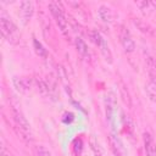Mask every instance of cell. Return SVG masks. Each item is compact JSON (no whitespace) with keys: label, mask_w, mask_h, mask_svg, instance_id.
<instances>
[{"label":"cell","mask_w":156,"mask_h":156,"mask_svg":"<svg viewBox=\"0 0 156 156\" xmlns=\"http://www.w3.org/2000/svg\"><path fill=\"white\" fill-rule=\"evenodd\" d=\"M37 154H38V156H50L49 150L43 145L37 146Z\"/></svg>","instance_id":"e0dca14e"},{"label":"cell","mask_w":156,"mask_h":156,"mask_svg":"<svg viewBox=\"0 0 156 156\" xmlns=\"http://www.w3.org/2000/svg\"><path fill=\"white\" fill-rule=\"evenodd\" d=\"M90 147H91V150L94 152V156H106L104 149L101 147V145L99 144V141L94 136L90 138Z\"/></svg>","instance_id":"8fae6325"},{"label":"cell","mask_w":156,"mask_h":156,"mask_svg":"<svg viewBox=\"0 0 156 156\" xmlns=\"http://www.w3.org/2000/svg\"><path fill=\"white\" fill-rule=\"evenodd\" d=\"M144 144H145V150H146L147 156H154L155 146H154L152 138H151V135L149 133H145L144 134Z\"/></svg>","instance_id":"30bf717a"},{"label":"cell","mask_w":156,"mask_h":156,"mask_svg":"<svg viewBox=\"0 0 156 156\" xmlns=\"http://www.w3.org/2000/svg\"><path fill=\"white\" fill-rule=\"evenodd\" d=\"M0 30L2 34V38L9 41L10 44H18L20 41V35L17 33V27L12 23V21H10L9 18H6L4 15L0 17Z\"/></svg>","instance_id":"6da1fadb"},{"label":"cell","mask_w":156,"mask_h":156,"mask_svg":"<svg viewBox=\"0 0 156 156\" xmlns=\"http://www.w3.org/2000/svg\"><path fill=\"white\" fill-rule=\"evenodd\" d=\"M12 116L13 119L16 122V126L21 133V136L28 141L32 140V133H30V127L28 121L26 119V117L23 116V113L21 112V110L17 106H12Z\"/></svg>","instance_id":"7a4b0ae2"},{"label":"cell","mask_w":156,"mask_h":156,"mask_svg":"<svg viewBox=\"0 0 156 156\" xmlns=\"http://www.w3.org/2000/svg\"><path fill=\"white\" fill-rule=\"evenodd\" d=\"M1 156H13L10 150H7V147L5 145H1Z\"/></svg>","instance_id":"d6986e66"},{"label":"cell","mask_w":156,"mask_h":156,"mask_svg":"<svg viewBox=\"0 0 156 156\" xmlns=\"http://www.w3.org/2000/svg\"><path fill=\"white\" fill-rule=\"evenodd\" d=\"M145 91L146 95L149 96V99L154 102H156V84L154 82H149L145 85Z\"/></svg>","instance_id":"5bb4252c"},{"label":"cell","mask_w":156,"mask_h":156,"mask_svg":"<svg viewBox=\"0 0 156 156\" xmlns=\"http://www.w3.org/2000/svg\"><path fill=\"white\" fill-rule=\"evenodd\" d=\"M34 44V49H35V52L40 56V57H46V50L44 49V46L41 45V43H39L37 39H34L33 41Z\"/></svg>","instance_id":"9a60e30c"},{"label":"cell","mask_w":156,"mask_h":156,"mask_svg":"<svg viewBox=\"0 0 156 156\" xmlns=\"http://www.w3.org/2000/svg\"><path fill=\"white\" fill-rule=\"evenodd\" d=\"M35 84L38 87V90L43 94V95H50V90H51V87L50 84H48L41 77H35Z\"/></svg>","instance_id":"9c48e42d"},{"label":"cell","mask_w":156,"mask_h":156,"mask_svg":"<svg viewBox=\"0 0 156 156\" xmlns=\"http://www.w3.org/2000/svg\"><path fill=\"white\" fill-rule=\"evenodd\" d=\"M90 38H91V40L99 46L100 44H101V41L104 40V38H102V35L98 32V30H93L91 33H90Z\"/></svg>","instance_id":"2e32d148"},{"label":"cell","mask_w":156,"mask_h":156,"mask_svg":"<svg viewBox=\"0 0 156 156\" xmlns=\"http://www.w3.org/2000/svg\"><path fill=\"white\" fill-rule=\"evenodd\" d=\"M105 105H106V115H107L108 118H111L112 112L115 111V107H116V98H115L113 93H108L106 95Z\"/></svg>","instance_id":"ba28073f"},{"label":"cell","mask_w":156,"mask_h":156,"mask_svg":"<svg viewBox=\"0 0 156 156\" xmlns=\"http://www.w3.org/2000/svg\"><path fill=\"white\" fill-rule=\"evenodd\" d=\"M99 48H100V51H101L104 58H105L108 63H111V62H112V54H111L110 48H108V45H107V43H106L105 39L101 41V44L99 45Z\"/></svg>","instance_id":"7c38bea8"},{"label":"cell","mask_w":156,"mask_h":156,"mask_svg":"<svg viewBox=\"0 0 156 156\" xmlns=\"http://www.w3.org/2000/svg\"><path fill=\"white\" fill-rule=\"evenodd\" d=\"M33 11H34V7H33V2L32 1H22L20 4V15H21V18H22V22L24 24H27L32 16H33Z\"/></svg>","instance_id":"277c9868"},{"label":"cell","mask_w":156,"mask_h":156,"mask_svg":"<svg viewBox=\"0 0 156 156\" xmlns=\"http://www.w3.org/2000/svg\"><path fill=\"white\" fill-rule=\"evenodd\" d=\"M74 41H76V48H77L78 52H79L82 56H87V55H89V51H88V46H87L85 41H84L82 38L77 37Z\"/></svg>","instance_id":"4fadbf2b"},{"label":"cell","mask_w":156,"mask_h":156,"mask_svg":"<svg viewBox=\"0 0 156 156\" xmlns=\"http://www.w3.org/2000/svg\"><path fill=\"white\" fill-rule=\"evenodd\" d=\"M49 9H50V11H51V13H52V16H54L58 28L61 29V32L63 34H67V29H68L67 20H66V16H65L62 9L60 7V5L57 2H50L49 4Z\"/></svg>","instance_id":"3957f363"},{"label":"cell","mask_w":156,"mask_h":156,"mask_svg":"<svg viewBox=\"0 0 156 156\" xmlns=\"http://www.w3.org/2000/svg\"><path fill=\"white\" fill-rule=\"evenodd\" d=\"M13 85L18 91H21L23 94H27L30 91V80L27 77H15Z\"/></svg>","instance_id":"8992f818"},{"label":"cell","mask_w":156,"mask_h":156,"mask_svg":"<svg viewBox=\"0 0 156 156\" xmlns=\"http://www.w3.org/2000/svg\"><path fill=\"white\" fill-rule=\"evenodd\" d=\"M98 13H99L100 20L104 21L105 23H111L112 22L113 13H112V10L107 5H101L99 7V10H98Z\"/></svg>","instance_id":"52a82bcc"},{"label":"cell","mask_w":156,"mask_h":156,"mask_svg":"<svg viewBox=\"0 0 156 156\" xmlns=\"http://www.w3.org/2000/svg\"><path fill=\"white\" fill-rule=\"evenodd\" d=\"M134 24L135 26H138L139 27V29L141 30V32H144V33H149L150 32V29H149V27L146 26V24H144L141 21H139V20H134Z\"/></svg>","instance_id":"ac0fdd59"},{"label":"cell","mask_w":156,"mask_h":156,"mask_svg":"<svg viewBox=\"0 0 156 156\" xmlns=\"http://www.w3.org/2000/svg\"><path fill=\"white\" fill-rule=\"evenodd\" d=\"M121 43L123 45V49L126 50V52H133L134 49H135V43L134 40L132 39L129 32L127 29H122L121 32Z\"/></svg>","instance_id":"5b68a950"}]
</instances>
